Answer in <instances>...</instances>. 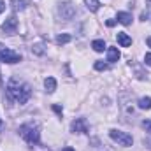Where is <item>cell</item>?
Listing matches in <instances>:
<instances>
[{"label":"cell","mask_w":151,"mask_h":151,"mask_svg":"<svg viewBox=\"0 0 151 151\" xmlns=\"http://www.w3.org/2000/svg\"><path fill=\"white\" fill-rule=\"evenodd\" d=\"M7 93L18 102V104H27L28 99L32 97V90L27 83L19 81V79H11L7 83Z\"/></svg>","instance_id":"1"},{"label":"cell","mask_w":151,"mask_h":151,"mask_svg":"<svg viewBox=\"0 0 151 151\" xmlns=\"http://www.w3.org/2000/svg\"><path fill=\"white\" fill-rule=\"evenodd\" d=\"M19 134L21 137L28 142V144H37L39 139H40V132H39V127L34 123H27V125H21L19 127Z\"/></svg>","instance_id":"2"},{"label":"cell","mask_w":151,"mask_h":151,"mask_svg":"<svg viewBox=\"0 0 151 151\" xmlns=\"http://www.w3.org/2000/svg\"><path fill=\"white\" fill-rule=\"evenodd\" d=\"M0 62H4V63H18V62H21V55L0 44Z\"/></svg>","instance_id":"3"},{"label":"cell","mask_w":151,"mask_h":151,"mask_svg":"<svg viewBox=\"0 0 151 151\" xmlns=\"http://www.w3.org/2000/svg\"><path fill=\"white\" fill-rule=\"evenodd\" d=\"M109 137L121 146H132V142H134L132 135L127 132H121V130H109Z\"/></svg>","instance_id":"4"},{"label":"cell","mask_w":151,"mask_h":151,"mask_svg":"<svg viewBox=\"0 0 151 151\" xmlns=\"http://www.w3.org/2000/svg\"><path fill=\"white\" fill-rule=\"evenodd\" d=\"M16 28H18V19H16V16H11V18L2 25V30H4L7 35H14V34H16Z\"/></svg>","instance_id":"5"},{"label":"cell","mask_w":151,"mask_h":151,"mask_svg":"<svg viewBox=\"0 0 151 151\" xmlns=\"http://www.w3.org/2000/svg\"><path fill=\"white\" fill-rule=\"evenodd\" d=\"M70 130H72V132H77V134H86V132H88V123H86V119H84V118H77L76 121H72Z\"/></svg>","instance_id":"6"},{"label":"cell","mask_w":151,"mask_h":151,"mask_svg":"<svg viewBox=\"0 0 151 151\" xmlns=\"http://www.w3.org/2000/svg\"><path fill=\"white\" fill-rule=\"evenodd\" d=\"M116 39H118V44H121L123 47H128V46H132V39L128 37L125 32H118Z\"/></svg>","instance_id":"7"},{"label":"cell","mask_w":151,"mask_h":151,"mask_svg":"<svg viewBox=\"0 0 151 151\" xmlns=\"http://www.w3.org/2000/svg\"><path fill=\"white\" fill-rule=\"evenodd\" d=\"M119 51H118V47H107V62L109 63H114V62H118L119 60Z\"/></svg>","instance_id":"8"},{"label":"cell","mask_w":151,"mask_h":151,"mask_svg":"<svg viewBox=\"0 0 151 151\" xmlns=\"http://www.w3.org/2000/svg\"><path fill=\"white\" fill-rule=\"evenodd\" d=\"M116 19L121 23V25H130L132 23V14L130 12H118V16H116Z\"/></svg>","instance_id":"9"},{"label":"cell","mask_w":151,"mask_h":151,"mask_svg":"<svg viewBox=\"0 0 151 151\" xmlns=\"http://www.w3.org/2000/svg\"><path fill=\"white\" fill-rule=\"evenodd\" d=\"M44 86H46V91L47 93H53L56 90V79L55 77H46L44 79Z\"/></svg>","instance_id":"10"},{"label":"cell","mask_w":151,"mask_h":151,"mask_svg":"<svg viewBox=\"0 0 151 151\" xmlns=\"http://www.w3.org/2000/svg\"><path fill=\"white\" fill-rule=\"evenodd\" d=\"M91 47H93L97 53H102V51L106 49V42H104L102 39H97V40H93V42H91Z\"/></svg>","instance_id":"11"},{"label":"cell","mask_w":151,"mask_h":151,"mask_svg":"<svg viewBox=\"0 0 151 151\" xmlns=\"http://www.w3.org/2000/svg\"><path fill=\"white\" fill-rule=\"evenodd\" d=\"M84 4H86V7H88L91 12H97V11H99V7H100L99 0H84Z\"/></svg>","instance_id":"12"},{"label":"cell","mask_w":151,"mask_h":151,"mask_svg":"<svg viewBox=\"0 0 151 151\" xmlns=\"http://www.w3.org/2000/svg\"><path fill=\"white\" fill-rule=\"evenodd\" d=\"M139 107H141V109H151V99L150 97L139 99Z\"/></svg>","instance_id":"13"},{"label":"cell","mask_w":151,"mask_h":151,"mask_svg":"<svg viewBox=\"0 0 151 151\" xmlns=\"http://www.w3.org/2000/svg\"><path fill=\"white\" fill-rule=\"evenodd\" d=\"M14 11H23L25 9V0H11Z\"/></svg>","instance_id":"14"},{"label":"cell","mask_w":151,"mask_h":151,"mask_svg":"<svg viewBox=\"0 0 151 151\" xmlns=\"http://www.w3.org/2000/svg\"><path fill=\"white\" fill-rule=\"evenodd\" d=\"M70 35H69V34H62V35H58V37H56V42H58V44H67V42H70Z\"/></svg>","instance_id":"15"},{"label":"cell","mask_w":151,"mask_h":151,"mask_svg":"<svg viewBox=\"0 0 151 151\" xmlns=\"http://www.w3.org/2000/svg\"><path fill=\"white\" fill-rule=\"evenodd\" d=\"M95 69H97V70H107V69H109V65H107V63H104V62H95Z\"/></svg>","instance_id":"16"},{"label":"cell","mask_w":151,"mask_h":151,"mask_svg":"<svg viewBox=\"0 0 151 151\" xmlns=\"http://www.w3.org/2000/svg\"><path fill=\"white\" fill-rule=\"evenodd\" d=\"M32 51H34V53H37V55H42V53H44V49H42V44L34 46V47H32Z\"/></svg>","instance_id":"17"},{"label":"cell","mask_w":151,"mask_h":151,"mask_svg":"<svg viewBox=\"0 0 151 151\" xmlns=\"http://www.w3.org/2000/svg\"><path fill=\"white\" fill-rule=\"evenodd\" d=\"M142 127L146 128V132H151V119H146V121H142Z\"/></svg>","instance_id":"18"},{"label":"cell","mask_w":151,"mask_h":151,"mask_svg":"<svg viewBox=\"0 0 151 151\" xmlns=\"http://www.w3.org/2000/svg\"><path fill=\"white\" fill-rule=\"evenodd\" d=\"M144 62H146V65H150L151 67V53H148V55L144 56Z\"/></svg>","instance_id":"19"},{"label":"cell","mask_w":151,"mask_h":151,"mask_svg":"<svg viewBox=\"0 0 151 151\" xmlns=\"http://www.w3.org/2000/svg\"><path fill=\"white\" fill-rule=\"evenodd\" d=\"M4 9H5V4H4V0H0V14L4 12Z\"/></svg>","instance_id":"20"},{"label":"cell","mask_w":151,"mask_h":151,"mask_svg":"<svg viewBox=\"0 0 151 151\" xmlns=\"http://www.w3.org/2000/svg\"><path fill=\"white\" fill-rule=\"evenodd\" d=\"M53 109H55L58 114H62V107H60V106H53Z\"/></svg>","instance_id":"21"},{"label":"cell","mask_w":151,"mask_h":151,"mask_svg":"<svg viewBox=\"0 0 151 151\" xmlns=\"http://www.w3.org/2000/svg\"><path fill=\"white\" fill-rule=\"evenodd\" d=\"M114 23H116L114 19H109V21H107V27H114Z\"/></svg>","instance_id":"22"},{"label":"cell","mask_w":151,"mask_h":151,"mask_svg":"<svg viewBox=\"0 0 151 151\" xmlns=\"http://www.w3.org/2000/svg\"><path fill=\"white\" fill-rule=\"evenodd\" d=\"M62 151H74V150H72L70 146H67V148H63V150H62Z\"/></svg>","instance_id":"23"},{"label":"cell","mask_w":151,"mask_h":151,"mask_svg":"<svg viewBox=\"0 0 151 151\" xmlns=\"http://www.w3.org/2000/svg\"><path fill=\"white\" fill-rule=\"evenodd\" d=\"M146 42H148V46H150V47H151V35H150V37H148V40H146Z\"/></svg>","instance_id":"24"},{"label":"cell","mask_w":151,"mask_h":151,"mask_svg":"<svg viewBox=\"0 0 151 151\" xmlns=\"http://www.w3.org/2000/svg\"><path fill=\"white\" fill-rule=\"evenodd\" d=\"M0 125H2V123H0Z\"/></svg>","instance_id":"25"}]
</instances>
